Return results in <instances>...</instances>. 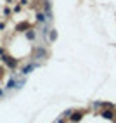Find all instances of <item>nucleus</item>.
Instances as JSON below:
<instances>
[{
	"instance_id": "obj_1",
	"label": "nucleus",
	"mask_w": 116,
	"mask_h": 123,
	"mask_svg": "<svg viewBox=\"0 0 116 123\" xmlns=\"http://www.w3.org/2000/svg\"><path fill=\"white\" fill-rule=\"evenodd\" d=\"M33 68H35V64H30V66H26V68L23 69V73H28V71H31Z\"/></svg>"
}]
</instances>
